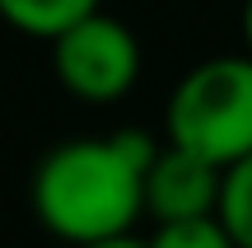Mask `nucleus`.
I'll list each match as a JSON object with an SVG mask.
<instances>
[{"label":"nucleus","instance_id":"f257e3e1","mask_svg":"<svg viewBox=\"0 0 252 248\" xmlns=\"http://www.w3.org/2000/svg\"><path fill=\"white\" fill-rule=\"evenodd\" d=\"M154 150L159 145L145 131L61 141L33 169V215L70 248L131 234L145 211V169Z\"/></svg>","mask_w":252,"mask_h":248},{"label":"nucleus","instance_id":"f03ea898","mask_svg":"<svg viewBox=\"0 0 252 248\" xmlns=\"http://www.w3.org/2000/svg\"><path fill=\"white\" fill-rule=\"evenodd\" d=\"M168 141L229 169L252 155V52L191 66L168 94Z\"/></svg>","mask_w":252,"mask_h":248},{"label":"nucleus","instance_id":"7ed1b4c3","mask_svg":"<svg viewBox=\"0 0 252 248\" xmlns=\"http://www.w3.org/2000/svg\"><path fill=\"white\" fill-rule=\"evenodd\" d=\"M52 71L61 89L75 99L117 103L122 94H131L135 75H140V42L122 19L94 9L52 37Z\"/></svg>","mask_w":252,"mask_h":248},{"label":"nucleus","instance_id":"20e7f679","mask_svg":"<svg viewBox=\"0 0 252 248\" xmlns=\"http://www.w3.org/2000/svg\"><path fill=\"white\" fill-rule=\"evenodd\" d=\"M220 187H224V169L168 141L163 150H154L145 169V211L154 215V225L187 220V215H220Z\"/></svg>","mask_w":252,"mask_h":248},{"label":"nucleus","instance_id":"39448f33","mask_svg":"<svg viewBox=\"0 0 252 248\" xmlns=\"http://www.w3.org/2000/svg\"><path fill=\"white\" fill-rule=\"evenodd\" d=\"M103 0H0V19L9 28L28 37H42L52 42L56 33H65L70 24H80L84 14H94Z\"/></svg>","mask_w":252,"mask_h":248},{"label":"nucleus","instance_id":"423d86ee","mask_svg":"<svg viewBox=\"0 0 252 248\" xmlns=\"http://www.w3.org/2000/svg\"><path fill=\"white\" fill-rule=\"evenodd\" d=\"M220 220L234 234L238 248H252V155L224 169V187H220Z\"/></svg>","mask_w":252,"mask_h":248},{"label":"nucleus","instance_id":"0eeeda50","mask_svg":"<svg viewBox=\"0 0 252 248\" xmlns=\"http://www.w3.org/2000/svg\"><path fill=\"white\" fill-rule=\"evenodd\" d=\"M150 248H238L220 215H187V220H159Z\"/></svg>","mask_w":252,"mask_h":248},{"label":"nucleus","instance_id":"6e6552de","mask_svg":"<svg viewBox=\"0 0 252 248\" xmlns=\"http://www.w3.org/2000/svg\"><path fill=\"white\" fill-rule=\"evenodd\" d=\"M75 248H150V239H135V234H112V239H94V244H75Z\"/></svg>","mask_w":252,"mask_h":248},{"label":"nucleus","instance_id":"1a4fd4ad","mask_svg":"<svg viewBox=\"0 0 252 248\" xmlns=\"http://www.w3.org/2000/svg\"><path fill=\"white\" fill-rule=\"evenodd\" d=\"M243 47L252 52V0H243Z\"/></svg>","mask_w":252,"mask_h":248}]
</instances>
